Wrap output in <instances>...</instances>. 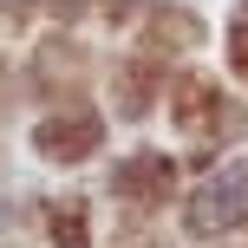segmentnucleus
I'll use <instances>...</instances> for the list:
<instances>
[{"label":"nucleus","mask_w":248,"mask_h":248,"mask_svg":"<svg viewBox=\"0 0 248 248\" xmlns=\"http://www.w3.org/2000/svg\"><path fill=\"white\" fill-rule=\"evenodd\" d=\"M33 144L46 150L52 163H65V157H85V150H98V118H92V111H72V118H46Z\"/></svg>","instance_id":"f257e3e1"},{"label":"nucleus","mask_w":248,"mask_h":248,"mask_svg":"<svg viewBox=\"0 0 248 248\" xmlns=\"http://www.w3.org/2000/svg\"><path fill=\"white\" fill-rule=\"evenodd\" d=\"M52 222H59V229H52V242H59V248H85V209H78V202H72V209L59 202Z\"/></svg>","instance_id":"f03ea898"}]
</instances>
